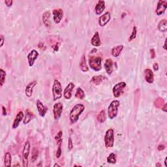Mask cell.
Listing matches in <instances>:
<instances>
[{
    "label": "cell",
    "mask_w": 167,
    "mask_h": 167,
    "mask_svg": "<svg viewBox=\"0 0 167 167\" xmlns=\"http://www.w3.org/2000/svg\"><path fill=\"white\" fill-rule=\"evenodd\" d=\"M85 110V106L82 104H77L72 108L69 114V118L72 124H75L79 120L80 116Z\"/></svg>",
    "instance_id": "obj_1"
},
{
    "label": "cell",
    "mask_w": 167,
    "mask_h": 167,
    "mask_svg": "<svg viewBox=\"0 0 167 167\" xmlns=\"http://www.w3.org/2000/svg\"><path fill=\"white\" fill-rule=\"evenodd\" d=\"M89 66L92 70L95 71H99L101 69V63L102 58L101 56L99 55H90L89 59Z\"/></svg>",
    "instance_id": "obj_2"
},
{
    "label": "cell",
    "mask_w": 167,
    "mask_h": 167,
    "mask_svg": "<svg viewBox=\"0 0 167 167\" xmlns=\"http://www.w3.org/2000/svg\"><path fill=\"white\" fill-rule=\"evenodd\" d=\"M120 105V102L114 100L111 102L108 107V115L110 120H113L117 116L118 113V108Z\"/></svg>",
    "instance_id": "obj_3"
},
{
    "label": "cell",
    "mask_w": 167,
    "mask_h": 167,
    "mask_svg": "<svg viewBox=\"0 0 167 167\" xmlns=\"http://www.w3.org/2000/svg\"><path fill=\"white\" fill-rule=\"evenodd\" d=\"M104 145L107 148H113L114 146V131L110 128L106 131L104 136Z\"/></svg>",
    "instance_id": "obj_4"
},
{
    "label": "cell",
    "mask_w": 167,
    "mask_h": 167,
    "mask_svg": "<svg viewBox=\"0 0 167 167\" xmlns=\"http://www.w3.org/2000/svg\"><path fill=\"white\" fill-rule=\"evenodd\" d=\"M53 99L55 101L62 97V86L59 80H54L52 86Z\"/></svg>",
    "instance_id": "obj_5"
},
{
    "label": "cell",
    "mask_w": 167,
    "mask_h": 167,
    "mask_svg": "<svg viewBox=\"0 0 167 167\" xmlns=\"http://www.w3.org/2000/svg\"><path fill=\"white\" fill-rule=\"evenodd\" d=\"M30 148H31V145L29 141H26L24 144V148L22 151V166L24 167L28 166V158L30 153Z\"/></svg>",
    "instance_id": "obj_6"
},
{
    "label": "cell",
    "mask_w": 167,
    "mask_h": 167,
    "mask_svg": "<svg viewBox=\"0 0 167 167\" xmlns=\"http://www.w3.org/2000/svg\"><path fill=\"white\" fill-rule=\"evenodd\" d=\"M126 83L125 82H121L116 84L112 88V92L116 98H118L122 96L124 93V89L126 88Z\"/></svg>",
    "instance_id": "obj_7"
},
{
    "label": "cell",
    "mask_w": 167,
    "mask_h": 167,
    "mask_svg": "<svg viewBox=\"0 0 167 167\" xmlns=\"http://www.w3.org/2000/svg\"><path fill=\"white\" fill-rule=\"evenodd\" d=\"M63 106L61 103H57L54 104L53 106V115H54V118L55 120H59L61 118L62 112H63Z\"/></svg>",
    "instance_id": "obj_8"
},
{
    "label": "cell",
    "mask_w": 167,
    "mask_h": 167,
    "mask_svg": "<svg viewBox=\"0 0 167 167\" xmlns=\"http://www.w3.org/2000/svg\"><path fill=\"white\" fill-rule=\"evenodd\" d=\"M39 55V52L35 49L31 50L29 52L27 57V61H28V65L30 67L33 66L35 61V60L37 59Z\"/></svg>",
    "instance_id": "obj_9"
},
{
    "label": "cell",
    "mask_w": 167,
    "mask_h": 167,
    "mask_svg": "<svg viewBox=\"0 0 167 167\" xmlns=\"http://www.w3.org/2000/svg\"><path fill=\"white\" fill-rule=\"evenodd\" d=\"M63 17V11L61 9H55L53 11V20L55 24H59Z\"/></svg>",
    "instance_id": "obj_10"
},
{
    "label": "cell",
    "mask_w": 167,
    "mask_h": 167,
    "mask_svg": "<svg viewBox=\"0 0 167 167\" xmlns=\"http://www.w3.org/2000/svg\"><path fill=\"white\" fill-rule=\"evenodd\" d=\"M167 7V1L164 0H159L157 3V6L156 9V14L158 16L163 15L165 12Z\"/></svg>",
    "instance_id": "obj_11"
},
{
    "label": "cell",
    "mask_w": 167,
    "mask_h": 167,
    "mask_svg": "<svg viewBox=\"0 0 167 167\" xmlns=\"http://www.w3.org/2000/svg\"><path fill=\"white\" fill-rule=\"evenodd\" d=\"M75 84L73 82H70L68 84L65 88L63 91V96L66 99H70L72 97V92L73 91V89L75 88Z\"/></svg>",
    "instance_id": "obj_12"
},
{
    "label": "cell",
    "mask_w": 167,
    "mask_h": 167,
    "mask_svg": "<svg viewBox=\"0 0 167 167\" xmlns=\"http://www.w3.org/2000/svg\"><path fill=\"white\" fill-rule=\"evenodd\" d=\"M111 18V15L109 12H106L101 16L99 19V24L101 27H104L108 24Z\"/></svg>",
    "instance_id": "obj_13"
},
{
    "label": "cell",
    "mask_w": 167,
    "mask_h": 167,
    "mask_svg": "<svg viewBox=\"0 0 167 167\" xmlns=\"http://www.w3.org/2000/svg\"><path fill=\"white\" fill-rule=\"evenodd\" d=\"M36 106L37 108L38 112L41 117H45L46 112L48 111V108L45 106L39 100H37L36 102Z\"/></svg>",
    "instance_id": "obj_14"
},
{
    "label": "cell",
    "mask_w": 167,
    "mask_h": 167,
    "mask_svg": "<svg viewBox=\"0 0 167 167\" xmlns=\"http://www.w3.org/2000/svg\"><path fill=\"white\" fill-rule=\"evenodd\" d=\"M145 80L149 84H152L154 82V74L150 69H146L144 70Z\"/></svg>",
    "instance_id": "obj_15"
},
{
    "label": "cell",
    "mask_w": 167,
    "mask_h": 167,
    "mask_svg": "<svg viewBox=\"0 0 167 167\" xmlns=\"http://www.w3.org/2000/svg\"><path fill=\"white\" fill-rule=\"evenodd\" d=\"M105 9V2L102 0H99L97 1V3L95 7V12L97 15H100L102 14Z\"/></svg>",
    "instance_id": "obj_16"
},
{
    "label": "cell",
    "mask_w": 167,
    "mask_h": 167,
    "mask_svg": "<svg viewBox=\"0 0 167 167\" xmlns=\"http://www.w3.org/2000/svg\"><path fill=\"white\" fill-rule=\"evenodd\" d=\"M24 117V114L22 111H20V112H18L17 116H16L15 119L13 122V126H12L13 129H16L17 128H18V125H20V123L23 120Z\"/></svg>",
    "instance_id": "obj_17"
},
{
    "label": "cell",
    "mask_w": 167,
    "mask_h": 167,
    "mask_svg": "<svg viewBox=\"0 0 167 167\" xmlns=\"http://www.w3.org/2000/svg\"><path fill=\"white\" fill-rule=\"evenodd\" d=\"M36 84H37L36 81H33V82L29 83L26 86L25 89V94L27 97H31L32 94H33V88L35 86Z\"/></svg>",
    "instance_id": "obj_18"
},
{
    "label": "cell",
    "mask_w": 167,
    "mask_h": 167,
    "mask_svg": "<svg viewBox=\"0 0 167 167\" xmlns=\"http://www.w3.org/2000/svg\"><path fill=\"white\" fill-rule=\"evenodd\" d=\"M104 67L106 73L110 75L113 72V61L112 59H106L104 64Z\"/></svg>",
    "instance_id": "obj_19"
},
{
    "label": "cell",
    "mask_w": 167,
    "mask_h": 167,
    "mask_svg": "<svg viewBox=\"0 0 167 167\" xmlns=\"http://www.w3.org/2000/svg\"><path fill=\"white\" fill-rule=\"evenodd\" d=\"M91 44L92 46H95V47H98V46H101V42L100 37H99V32L96 31L94 35L93 36V37L91 39Z\"/></svg>",
    "instance_id": "obj_20"
},
{
    "label": "cell",
    "mask_w": 167,
    "mask_h": 167,
    "mask_svg": "<svg viewBox=\"0 0 167 167\" xmlns=\"http://www.w3.org/2000/svg\"><path fill=\"white\" fill-rule=\"evenodd\" d=\"M80 68L81 69V71L82 72H88L89 71V67L88 66V64L86 63V57L85 55H82V57L80 59Z\"/></svg>",
    "instance_id": "obj_21"
},
{
    "label": "cell",
    "mask_w": 167,
    "mask_h": 167,
    "mask_svg": "<svg viewBox=\"0 0 167 167\" xmlns=\"http://www.w3.org/2000/svg\"><path fill=\"white\" fill-rule=\"evenodd\" d=\"M124 46L122 45H120L116 46V47H114L112 51H111V53H112V55L114 57H117L120 55V54H121V52H122L123 49H124Z\"/></svg>",
    "instance_id": "obj_22"
},
{
    "label": "cell",
    "mask_w": 167,
    "mask_h": 167,
    "mask_svg": "<svg viewBox=\"0 0 167 167\" xmlns=\"http://www.w3.org/2000/svg\"><path fill=\"white\" fill-rule=\"evenodd\" d=\"M33 114L32 113L31 111L29 110H26L25 111V117L24 119L23 120V123H24V125L28 124L31 121V120L33 119Z\"/></svg>",
    "instance_id": "obj_23"
},
{
    "label": "cell",
    "mask_w": 167,
    "mask_h": 167,
    "mask_svg": "<svg viewBox=\"0 0 167 167\" xmlns=\"http://www.w3.org/2000/svg\"><path fill=\"white\" fill-rule=\"evenodd\" d=\"M50 13L49 11H46L43 15V21L44 24L45 25L46 27H49L50 26Z\"/></svg>",
    "instance_id": "obj_24"
},
{
    "label": "cell",
    "mask_w": 167,
    "mask_h": 167,
    "mask_svg": "<svg viewBox=\"0 0 167 167\" xmlns=\"http://www.w3.org/2000/svg\"><path fill=\"white\" fill-rule=\"evenodd\" d=\"M105 77H104L103 76L99 75V76H93L91 79V83L94 84L95 85H99L101 84V82L104 80Z\"/></svg>",
    "instance_id": "obj_25"
},
{
    "label": "cell",
    "mask_w": 167,
    "mask_h": 167,
    "mask_svg": "<svg viewBox=\"0 0 167 167\" xmlns=\"http://www.w3.org/2000/svg\"><path fill=\"white\" fill-rule=\"evenodd\" d=\"M158 29L161 32H166L167 30V21L166 19L161 20L159 22L158 25H157Z\"/></svg>",
    "instance_id": "obj_26"
},
{
    "label": "cell",
    "mask_w": 167,
    "mask_h": 167,
    "mask_svg": "<svg viewBox=\"0 0 167 167\" xmlns=\"http://www.w3.org/2000/svg\"><path fill=\"white\" fill-rule=\"evenodd\" d=\"M11 162H12V157L9 152H7L5 154L4 157V165L6 167H9L11 166Z\"/></svg>",
    "instance_id": "obj_27"
},
{
    "label": "cell",
    "mask_w": 167,
    "mask_h": 167,
    "mask_svg": "<svg viewBox=\"0 0 167 167\" xmlns=\"http://www.w3.org/2000/svg\"><path fill=\"white\" fill-rule=\"evenodd\" d=\"M75 97H76V98L80 99V100H82V99H84L85 93H84V90L80 87L78 88L77 90H76V94H75Z\"/></svg>",
    "instance_id": "obj_28"
},
{
    "label": "cell",
    "mask_w": 167,
    "mask_h": 167,
    "mask_svg": "<svg viewBox=\"0 0 167 167\" xmlns=\"http://www.w3.org/2000/svg\"><path fill=\"white\" fill-rule=\"evenodd\" d=\"M106 113H105V111L104 110H102L99 113V114L97 115V121H98L99 123H104L105 122L106 120Z\"/></svg>",
    "instance_id": "obj_29"
},
{
    "label": "cell",
    "mask_w": 167,
    "mask_h": 167,
    "mask_svg": "<svg viewBox=\"0 0 167 167\" xmlns=\"http://www.w3.org/2000/svg\"><path fill=\"white\" fill-rule=\"evenodd\" d=\"M39 150L37 149V148H33V150H32V153H31V161L32 163H34L35 161H36L38 157H39Z\"/></svg>",
    "instance_id": "obj_30"
},
{
    "label": "cell",
    "mask_w": 167,
    "mask_h": 167,
    "mask_svg": "<svg viewBox=\"0 0 167 167\" xmlns=\"http://www.w3.org/2000/svg\"><path fill=\"white\" fill-rule=\"evenodd\" d=\"M107 163L110 164H115L116 163V155L114 153H111L107 157Z\"/></svg>",
    "instance_id": "obj_31"
},
{
    "label": "cell",
    "mask_w": 167,
    "mask_h": 167,
    "mask_svg": "<svg viewBox=\"0 0 167 167\" xmlns=\"http://www.w3.org/2000/svg\"><path fill=\"white\" fill-rule=\"evenodd\" d=\"M0 76H1V78H0V85H1V87H2L5 82L6 78V72L3 69H0Z\"/></svg>",
    "instance_id": "obj_32"
},
{
    "label": "cell",
    "mask_w": 167,
    "mask_h": 167,
    "mask_svg": "<svg viewBox=\"0 0 167 167\" xmlns=\"http://www.w3.org/2000/svg\"><path fill=\"white\" fill-rule=\"evenodd\" d=\"M62 136H63V133L61 131H60L59 133L56 134V136H55V141H56L57 145L58 146H61V144L63 141Z\"/></svg>",
    "instance_id": "obj_33"
},
{
    "label": "cell",
    "mask_w": 167,
    "mask_h": 167,
    "mask_svg": "<svg viewBox=\"0 0 167 167\" xmlns=\"http://www.w3.org/2000/svg\"><path fill=\"white\" fill-rule=\"evenodd\" d=\"M136 34H137V28H136V26H134L133 27V31H132V33L131 34V35H130L129 38L128 39V41L129 42H131V41H132L133 40H134V39L136 38Z\"/></svg>",
    "instance_id": "obj_34"
},
{
    "label": "cell",
    "mask_w": 167,
    "mask_h": 167,
    "mask_svg": "<svg viewBox=\"0 0 167 167\" xmlns=\"http://www.w3.org/2000/svg\"><path fill=\"white\" fill-rule=\"evenodd\" d=\"M73 148V141H72L71 138L69 137V140H68V150L71 151L72 149Z\"/></svg>",
    "instance_id": "obj_35"
},
{
    "label": "cell",
    "mask_w": 167,
    "mask_h": 167,
    "mask_svg": "<svg viewBox=\"0 0 167 167\" xmlns=\"http://www.w3.org/2000/svg\"><path fill=\"white\" fill-rule=\"evenodd\" d=\"M61 146H58V148H57V150L56 152V154H55V156H56L57 158H59L60 157H61Z\"/></svg>",
    "instance_id": "obj_36"
},
{
    "label": "cell",
    "mask_w": 167,
    "mask_h": 167,
    "mask_svg": "<svg viewBox=\"0 0 167 167\" xmlns=\"http://www.w3.org/2000/svg\"><path fill=\"white\" fill-rule=\"evenodd\" d=\"M5 3L7 7H11L13 5V0H5Z\"/></svg>",
    "instance_id": "obj_37"
},
{
    "label": "cell",
    "mask_w": 167,
    "mask_h": 167,
    "mask_svg": "<svg viewBox=\"0 0 167 167\" xmlns=\"http://www.w3.org/2000/svg\"><path fill=\"white\" fill-rule=\"evenodd\" d=\"M150 55H151V58L154 59L155 57V52L154 48H152V49L150 50Z\"/></svg>",
    "instance_id": "obj_38"
},
{
    "label": "cell",
    "mask_w": 167,
    "mask_h": 167,
    "mask_svg": "<svg viewBox=\"0 0 167 167\" xmlns=\"http://www.w3.org/2000/svg\"><path fill=\"white\" fill-rule=\"evenodd\" d=\"M165 148V146H164L163 144H159L158 146H157V150L159 151H161L164 150Z\"/></svg>",
    "instance_id": "obj_39"
},
{
    "label": "cell",
    "mask_w": 167,
    "mask_h": 167,
    "mask_svg": "<svg viewBox=\"0 0 167 167\" xmlns=\"http://www.w3.org/2000/svg\"><path fill=\"white\" fill-rule=\"evenodd\" d=\"M0 38H1V45H0V46L2 47L4 44V42H5V38L3 35H1V37H0Z\"/></svg>",
    "instance_id": "obj_40"
},
{
    "label": "cell",
    "mask_w": 167,
    "mask_h": 167,
    "mask_svg": "<svg viewBox=\"0 0 167 167\" xmlns=\"http://www.w3.org/2000/svg\"><path fill=\"white\" fill-rule=\"evenodd\" d=\"M2 114L3 116H7V110L4 106H2Z\"/></svg>",
    "instance_id": "obj_41"
},
{
    "label": "cell",
    "mask_w": 167,
    "mask_h": 167,
    "mask_svg": "<svg viewBox=\"0 0 167 167\" xmlns=\"http://www.w3.org/2000/svg\"><path fill=\"white\" fill-rule=\"evenodd\" d=\"M153 68L155 71H157L159 69V65L158 63H155L154 64V65H153Z\"/></svg>",
    "instance_id": "obj_42"
},
{
    "label": "cell",
    "mask_w": 167,
    "mask_h": 167,
    "mask_svg": "<svg viewBox=\"0 0 167 167\" xmlns=\"http://www.w3.org/2000/svg\"><path fill=\"white\" fill-rule=\"evenodd\" d=\"M162 110H163L164 112H166V111H167L166 110H167V109H166V104H164V106H162Z\"/></svg>",
    "instance_id": "obj_43"
},
{
    "label": "cell",
    "mask_w": 167,
    "mask_h": 167,
    "mask_svg": "<svg viewBox=\"0 0 167 167\" xmlns=\"http://www.w3.org/2000/svg\"><path fill=\"white\" fill-rule=\"evenodd\" d=\"M53 48H54V50L55 51H58V49H59V48H58V45H55L54 47H53Z\"/></svg>",
    "instance_id": "obj_44"
},
{
    "label": "cell",
    "mask_w": 167,
    "mask_h": 167,
    "mask_svg": "<svg viewBox=\"0 0 167 167\" xmlns=\"http://www.w3.org/2000/svg\"><path fill=\"white\" fill-rule=\"evenodd\" d=\"M163 48H164V50H166V39H165V41H164V45H163Z\"/></svg>",
    "instance_id": "obj_45"
},
{
    "label": "cell",
    "mask_w": 167,
    "mask_h": 167,
    "mask_svg": "<svg viewBox=\"0 0 167 167\" xmlns=\"http://www.w3.org/2000/svg\"><path fill=\"white\" fill-rule=\"evenodd\" d=\"M166 161H167V157H166L165 159H164V166H165L166 167H167V163H166Z\"/></svg>",
    "instance_id": "obj_46"
},
{
    "label": "cell",
    "mask_w": 167,
    "mask_h": 167,
    "mask_svg": "<svg viewBox=\"0 0 167 167\" xmlns=\"http://www.w3.org/2000/svg\"><path fill=\"white\" fill-rule=\"evenodd\" d=\"M54 167H56V166L60 167V165H59V164H57V163H55V164H54Z\"/></svg>",
    "instance_id": "obj_47"
},
{
    "label": "cell",
    "mask_w": 167,
    "mask_h": 167,
    "mask_svg": "<svg viewBox=\"0 0 167 167\" xmlns=\"http://www.w3.org/2000/svg\"><path fill=\"white\" fill-rule=\"evenodd\" d=\"M156 166H161V164H160L159 163H158V164H156Z\"/></svg>",
    "instance_id": "obj_48"
}]
</instances>
